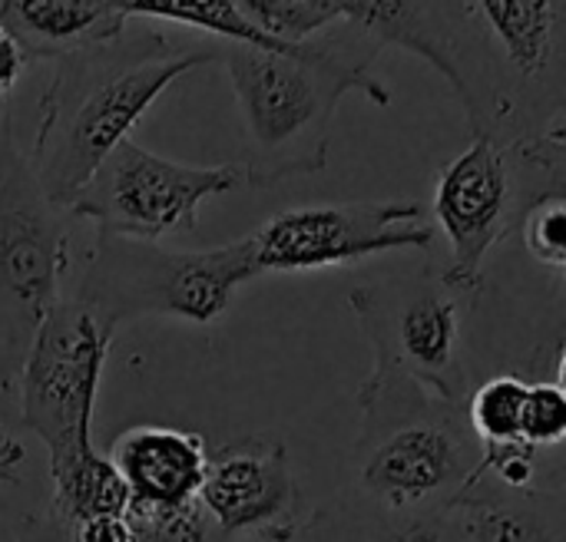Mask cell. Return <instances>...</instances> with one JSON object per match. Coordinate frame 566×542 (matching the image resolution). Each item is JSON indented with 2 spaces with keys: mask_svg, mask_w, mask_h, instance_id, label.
<instances>
[{
  "mask_svg": "<svg viewBox=\"0 0 566 542\" xmlns=\"http://www.w3.org/2000/svg\"><path fill=\"white\" fill-rule=\"evenodd\" d=\"M219 56L222 46H176L159 30L133 33L126 26L109 43L53 60L27 156L50 205L70 212L93 172L129 139L146 109L179 76Z\"/></svg>",
  "mask_w": 566,
  "mask_h": 542,
  "instance_id": "cell-1",
  "label": "cell"
},
{
  "mask_svg": "<svg viewBox=\"0 0 566 542\" xmlns=\"http://www.w3.org/2000/svg\"><path fill=\"white\" fill-rule=\"evenodd\" d=\"M348 26V23H345ZM355 30V26H352ZM378 50L355 30L352 36L308 40L295 50H255L222 43L239 116L245 129V172L252 189H272L328 166V132L338 103L365 93L388 106L391 93L371 76Z\"/></svg>",
  "mask_w": 566,
  "mask_h": 542,
  "instance_id": "cell-2",
  "label": "cell"
},
{
  "mask_svg": "<svg viewBox=\"0 0 566 542\" xmlns=\"http://www.w3.org/2000/svg\"><path fill=\"white\" fill-rule=\"evenodd\" d=\"M361 434L352 450L355 500L385 513L448 517L481 477L484 450L471 434L464 404L411 394H355Z\"/></svg>",
  "mask_w": 566,
  "mask_h": 542,
  "instance_id": "cell-3",
  "label": "cell"
},
{
  "mask_svg": "<svg viewBox=\"0 0 566 542\" xmlns=\"http://www.w3.org/2000/svg\"><path fill=\"white\" fill-rule=\"evenodd\" d=\"M564 189V123L537 139H474L434 179V219L451 242L444 281L474 301L491 248L517 232L541 195Z\"/></svg>",
  "mask_w": 566,
  "mask_h": 542,
  "instance_id": "cell-4",
  "label": "cell"
},
{
  "mask_svg": "<svg viewBox=\"0 0 566 542\" xmlns=\"http://www.w3.org/2000/svg\"><path fill=\"white\" fill-rule=\"evenodd\" d=\"M259 278L249 242L176 252L159 242H136L96 232L73 301L90 308L109 331L133 318L163 315L189 325L219 321L232 295Z\"/></svg>",
  "mask_w": 566,
  "mask_h": 542,
  "instance_id": "cell-5",
  "label": "cell"
},
{
  "mask_svg": "<svg viewBox=\"0 0 566 542\" xmlns=\"http://www.w3.org/2000/svg\"><path fill=\"white\" fill-rule=\"evenodd\" d=\"M471 298L441 272H401L361 285L348 308L371 348V371L355 394H411L421 401L464 404L461 325Z\"/></svg>",
  "mask_w": 566,
  "mask_h": 542,
  "instance_id": "cell-6",
  "label": "cell"
},
{
  "mask_svg": "<svg viewBox=\"0 0 566 542\" xmlns=\"http://www.w3.org/2000/svg\"><path fill=\"white\" fill-rule=\"evenodd\" d=\"M113 338L116 331L90 308L60 298L23 354L13 391H20L23 424L46 447L53 483L96 454L90 431Z\"/></svg>",
  "mask_w": 566,
  "mask_h": 542,
  "instance_id": "cell-7",
  "label": "cell"
},
{
  "mask_svg": "<svg viewBox=\"0 0 566 542\" xmlns=\"http://www.w3.org/2000/svg\"><path fill=\"white\" fill-rule=\"evenodd\" d=\"M70 265V229L63 209L50 205L27 156L10 132L7 99L0 103V351L13 378L23 354L60 301Z\"/></svg>",
  "mask_w": 566,
  "mask_h": 542,
  "instance_id": "cell-8",
  "label": "cell"
},
{
  "mask_svg": "<svg viewBox=\"0 0 566 542\" xmlns=\"http://www.w3.org/2000/svg\"><path fill=\"white\" fill-rule=\"evenodd\" d=\"M235 189H252L242 162L189 166L123 139L93 172L70 212L93 222L103 235L159 242L166 235L196 232L199 205L209 195Z\"/></svg>",
  "mask_w": 566,
  "mask_h": 542,
  "instance_id": "cell-9",
  "label": "cell"
},
{
  "mask_svg": "<svg viewBox=\"0 0 566 542\" xmlns=\"http://www.w3.org/2000/svg\"><path fill=\"white\" fill-rule=\"evenodd\" d=\"M255 275L318 272L365 262L381 252H428L434 229L418 202L371 199L338 205H302L272 215L245 235Z\"/></svg>",
  "mask_w": 566,
  "mask_h": 542,
  "instance_id": "cell-10",
  "label": "cell"
},
{
  "mask_svg": "<svg viewBox=\"0 0 566 542\" xmlns=\"http://www.w3.org/2000/svg\"><path fill=\"white\" fill-rule=\"evenodd\" d=\"M199 507L229 540L295 542L302 520V490L282 440L252 434L206 454Z\"/></svg>",
  "mask_w": 566,
  "mask_h": 542,
  "instance_id": "cell-11",
  "label": "cell"
},
{
  "mask_svg": "<svg viewBox=\"0 0 566 542\" xmlns=\"http://www.w3.org/2000/svg\"><path fill=\"white\" fill-rule=\"evenodd\" d=\"M206 440L179 427H129L123 431L106 460L129 490V503L143 507H186L199 500L206 474Z\"/></svg>",
  "mask_w": 566,
  "mask_h": 542,
  "instance_id": "cell-12",
  "label": "cell"
},
{
  "mask_svg": "<svg viewBox=\"0 0 566 542\" xmlns=\"http://www.w3.org/2000/svg\"><path fill=\"white\" fill-rule=\"evenodd\" d=\"M560 497L534 487H504L481 470V477L458 497L444 520L448 542H564Z\"/></svg>",
  "mask_w": 566,
  "mask_h": 542,
  "instance_id": "cell-13",
  "label": "cell"
},
{
  "mask_svg": "<svg viewBox=\"0 0 566 542\" xmlns=\"http://www.w3.org/2000/svg\"><path fill=\"white\" fill-rule=\"evenodd\" d=\"M129 17L116 0H0V30L30 60H60L116 40Z\"/></svg>",
  "mask_w": 566,
  "mask_h": 542,
  "instance_id": "cell-14",
  "label": "cell"
},
{
  "mask_svg": "<svg viewBox=\"0 0 566 542\" xmlns=\"http://www.w3.org/2000/svg\"><path fill=\"white\" fill-rule=\"evenodd\" d=\"M50 510L60 517V523L70 530L83 520L96 517H126L129 510V490L106 460V454H93L76 470H70L63 480L53 483Z\"/></svg>",
  "mask_w": 566,
  "mask_h": 542,
  "instance_id": "cell-15",
  "label": "cell"
},
{
  "mask_svg": "<svg viewBox=\"0 0 566 542\" xmlns=\"http://www.w3.org/2000/svg\"><path fill=\"white\" fill-rule=\"evenodd\" d=\"M325 527V542H441L444 520L434 513H385L361 500L348 503L338 517L318 510L312 517Z\"/></svg>",
  "mask_w": 566,
  "mask_h": 542,
  "instance_id": "cell-16",
  "label": "cell"
},
{
  "mask_svg": "<svg viewBox=\"0 0 566 542\" xmlns=\"http://www.w3.org/2000/svg\"><path fill=\"white\" fill-rule=\"evenodd\" d=\"M524 401H527V381L517 374L488 378L484 384H478L471 391V397L464 401V417H468L471 434L478 437L484 454L524 447V440H521Z\"/></svg>",
  "mask_w": 566,
  "mask_h": 542,
  "instance_id": "cell-17",
  "label": "cell"
},
{
  "mask_svg": "<svg viewBox=\"0 0 566 542\" xmlns=\"http://www.w3.org/2000/svg\"><path fill=\"white\" fill-rule=\"evenodd\" d=\"M242 13L279 43H308L322 30L345 23L342 0H239Z\"/></svg>",
  "mask_w": 566,
  "mask_h": 542,
  "instance_id": "cell-18",
  "label": "cell"
},
{
  "mask_svg": "<svg viewBox=\"0 0 566 542\" xmlns=\"http://www.w3.org/2000/svg\"><path fill=\"white\" fill-rule=\"evenodd\" d=\"M126 527L133 533V542H209L212 540V520L196 503L186 507H143L129 503Z\"/></svg>",
  "mask_w": 566,
  "mask_h": 542,
  "instance_id": "cell-19",
  "label": "cell"
},
{
  "mask_svg": "<svg viewBox=\"0 0 566 542\" xmlns=\"http://www.w3.org/2000/svg\"><path fill=\"white\" fill-rule=\"evenodd\" d=\"M527 252L551 272L566 268V195L547 192L541 195L517 225Z\"/></svg>",
  "mask_w": 566,
  "mask_h": 542,
  "instance_id": "cell-20",
  "label": "cell"
},
{
  "mask_svg": "<svg viewBox=\"0 0 566 542\" xmlns=\"http://www.w3.org/2000/svg\"><path fill=\"white\" fill-rule=\"evenodd\" d=\"M566 437V394L564 384L554 381H534L527 384L524 417H521V440L534 454L557 447Z\"/></svg>",
  "mask_w": 566,
  "mask_h": 542,
  "instance_id": "cell-21",
  "label": "cell"
},
{
  "mask_svg": "<svg viewBox=\"0 0 566 542\" xmlns=\"http://www.w3.org/2000/svg\"><path fill=\"white\" fill-rule=\"evenodd\" d=\"M13 542H70V530L60 523V517L46 503L43 510L23 513V520L13 530Z\"/></svg>",
  "mask_w": 566,
  "mask_h": 542,
  "instance_id": "cell-22",
  "label": "cell"
},
{
  "mask_svg": "<svg viewBox=\"0 0 566 542\" xmlns=\"http://www.w3.org/2000/svg\"><path fill=\"white\" fill-rule=\"evenodd\" d=\"M70 542H133L123 517H96L70 527Z\"/></svg>",
  "mask_w": 566,
  "mask_h": 542,
  "instance_id": "cell-23",
  "label": "cell"
},
{
  "mask_svg": "<svg viewBox=\"0 0 566 542\" xmlns=\"http://www.w3.org/2000/svg\"><path fill=\"white\" fill-rule=\"evenodd\" d=\"M23 70H27V56H23L20 46L0 30V103L7 99V93L13 89V83L20 79Z\"/></svg>",
  "mask_w": 566,
  "mask_h": 542,
  "instance_id": "cell-24",
  "label": "cell"
},
{
  "mask_svg": "<svg viewBox=\"0 0 566 542\" xmlns=\"http://www.w3.org/2000/svg\"><path fill=\"white\" fill-rule=\"evenodd\" d=\"M20 467H23V447H20V440H13L7 431H0V487L17 483L20 480Z\"/></svg>",
  "mask_w": 566,
  "mask_h": 542,
  "instance_id": "cell-25",
  "label": "cell"
},
{
  "mask_svg": "<svg viewBox=\"0 0 566 542\" xmlns=\"http://www.w3.org/2000/svg\"><path fill=\"white\" fill-rule=\"evenodd\" d=\"M3 394H13V378L7 374V364H3V351H0V397Z\"/></svg>",
  "mask_w": 566,
  "mask_h": 542,
  "instance_id": "cell-26",
  "label": "cell"
},
{
  "mask_svg": "<svg viewBox=\"0 0 566 542\" xmlns=\"http://www.w3.org/2000/svg\"><path fill=\"white\" fill-rule=\"evenodd\" d=\"M441 542H448V540H441Z\"/></svg>",
  "mask_w": 566,
  "mask_h": 542,
  "instance_id": "cell-27",
  "label": "cell"
}]
</instances>
